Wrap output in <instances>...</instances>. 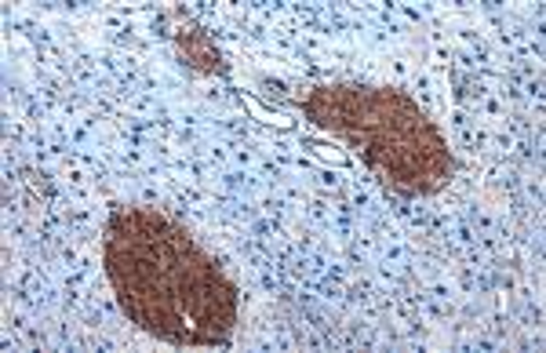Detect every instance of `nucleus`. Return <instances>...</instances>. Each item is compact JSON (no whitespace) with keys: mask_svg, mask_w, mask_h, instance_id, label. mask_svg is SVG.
Returning <instances> with one entry per match:
<instances>
[{"mask_svg":"<svg viewBox=\"0 0 546 353\" xmlns=\"http://www.w3.org/2000/svg\"><path fill=\"white\" fill-rule=\"evenodd\" d=\"M255 160H259V153H255L251 142H233V150H230V164H233V168L255 172Z\"/></svg>","mask_w":546,"mask_h":353,"instance_id":"obj_1","label":"nucleus"},{"mask_svg":"<svg viewBox=\"0 0 546 353\" xmlns=\"http://www.w3.org/2000/svg\"><path fill=\"white\" fill-rule=\"evenodd\" d=\"M244 36H248V41H251V44H259V48H262V44H270V41H273V29H270L266 22H259V18H255V15H251V22H248Z\"/></svg>","mask_w":546,"mask_h":353,"instance_id":"obj_4","label":"nucleus"},{"mask_svg":"<svg viewBox=\"0 0 546 353\" xmlns=\"http://www.w3.org/2000/svg\"><path fill=\"white\" fill-rule=\"evenodd\" d=\"M255 84H259V91H262V95L273 102V99H288L291 95V84L284 81V77H259V81H255Z\"/></svg>","mask_w":546,"mask_h":353,"instance_id":"obj_2","label":"nucleus"},{"mask_svg":"<svg viewBox=\"0 0 546 353\" xmlns=\"http://www.w3.org/2000/svg\"><path fill=\"white\" fill-rule=\"evenodd\" d=\"M386 62H390V73H393V77L400 81V84H405V81H412V59H408V55H400V51H393V55H386Z\"/></svg>","mask_w":546,"mask_h":353,"instance_id":"obj_3","label":"nucleus"}]
</instances>
